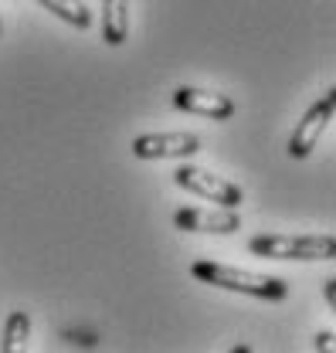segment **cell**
<instances>
[{
    "label": "cell",
    "instance_id": "obj_1",
    "mask_svg": "<svg viewBox=\"0 0 336 353\" xmlns=\"http://www.w3.org/2000/svg\"><path fill=\"white\" fill-rule=\"evenodd\" d=\"M190 275L201 279L204 285H217V289H231V292H245L255 299H286L289 285L286 279H272V275H258V272H245L235 265L221 262H194Z\"/></svg>",
    "mask_w": 336,
    "mask_h": 353
},
{
    "label": "cell",
    "instance_id": "obj_2",
    "mask_svg": "<svg viewBox=\"0 0 336 353\" xmlns=\"http://www.w3.org/2000/svg\"><path fill=\"white\" fill-rule=\"evenodd\" d=\"M248 252L258 259H289V262H326L336 255L333 234H255Z\"/></svg>",
    "mask_w": 336,
    "mask_h": 353
},
{
    "label": "cell",
    "instance_id": "obj_3",
    "mask_svg": "<svg viewBox=\"0 0 336 353\" xmlns=\"http://www.w3.org/2000/svg\"><path fill=\"white\" fill-rule=\"evenodd\" d=\"M177 187H184V190H190L194 197H204L210 204H221V208H238L241 201H245V194H241V187L238 183H231V180H224V176L210 174L204 167H194V163H184V167H177Z\"/></svg>",
    "mask_w": 336,
    "mask_h": 353
},
{
    "label": "cell",
    "instance_id": "obj_4",
    "mask_svg": "<svg viewBox=\"0 0 336 353\" xmlns=\"http://www.w3.org/2000/svg\"><path fill=\"white\" fill-rule=\"evenodd\" d=\"M333 112H336V88H326V95L306 109V116L299 119L293 139H289V157H293V160H306V157L316 150L319 136L333 123Z\"/></svg>",
    "mask_w": 336,
    "mask_h": 353
},
{
    "label": "cell",
    "instance_id": "obj_5",
    "mask_svg": "<svg viewBox=\"0 0 336 353\" xmlns=\"http://www.w3.org/2000/svg\"><path fill=\"white\" fill-rule=\"evenodd\" d=\"M201 150L197 132H146L132 139V157L139 160H173V157H194Z\"/></svg>",
    "mask_w": 336,
    "mask_h": 353
},
{
    "label": "cell",
    "instance_id": "obj_6",
    "mask_svg": "<svg viewBox=\"0 0 336 353\" xmlns=\"http://www.w3.org/2000/svg\"><path fill=\"white\" fill-rule=\"evenodd\" d=\"M180 231H201V234H235L241 231V218L231 208H180L173 214Z\"/></svg>",
    "mask_w": 336,
    "mask_h": 353
},
{
    "label": "cell",
    "instance_id": "obj_7",
    "mask_svg": "<svg viewBox=\"0 0 336 353\" xmlns=\"http://www.w3.org/2000/svg\"><path fill=\"white\" fill-rule=\"evenodd\" d=\"M173 105L184 109V112H194V116H208V119H231L235 116V102L231 95H221V92H204V88H177L173 92Z\"/></svg>",
    "mask_w": 336,
    "mask_h": 353
},
{
    "label": "cell",
    "instance_id": "obj_8",
    "mask_svg": "<svg viewBox=\"0 0 336 353\" xmlns=\"http://www.w3.org/2000/svg\"><path fill=\"white\" fill-rule=\"evenodd\" d=\"M129 38V0H106L102 10V41L119 48Z\"/></svg>",
    "mask_w": 336,
    "mask_h": 353
},
{
    "label": "cell",
    "instance_id": "obj_9",
    "mask_svg": "<svg viewBox=\"0 0 336 353\" xmlns=\"http://www.w3.org/2000/svg\"><path fill=\"white\" fill-rule=\"evenodd\" d=\"M28 336H31V316L28 312H10L7 323H3V340H0V350L3 353H21L28 350Z\"/></svg>",
    "mask_w": 336,
    "mask_h": 353
},
{
    "label": "cell",
    "instance_id": "obj_10",
    "mask_svg": "<svg viewBox=\"0 0 336 353\" xmlns=\"http://www.w3.org/2000/svg\"><path fill=\"white\" fill-rule=\"evenodd\" d=\"M44 10H51L55 17H61L65 24H72V28H79V31H85V28H92V10L85 7L82 0H38Z\"/></svg>",
    "mask_w": 336,
    "mask_h": 353
},
{
    "label": "cell",
    "instance_id": "obj_11",
    "mask_svg": "<svg viewBox=\"0 0 336 353\" xmlns=\"http://www.w3.org/2000/svg\"><path fill=\"white\" fill-rule=\"evenodd\" d=\"M316 350H333V330H326V333L316 336Z\"/></svg>",
    "mask_w": 336,
    "mask_h": 353
},
{
    "label": "cell",
    "instance_id": "obj_12",
    "mask_svg": "<svg viewBox=\"0 0 336 353\" xmlns=\"http://www.w3.org/2000/svg\"><path fill=\"white\" fill-rule=\"evenodd\" d=\"M323 296H326V299H330V303H333V279H330V282H326V285H323Z\"/></svg>",
    "mask_w": 336,
    "mask_h": 353
}]
</instances>
